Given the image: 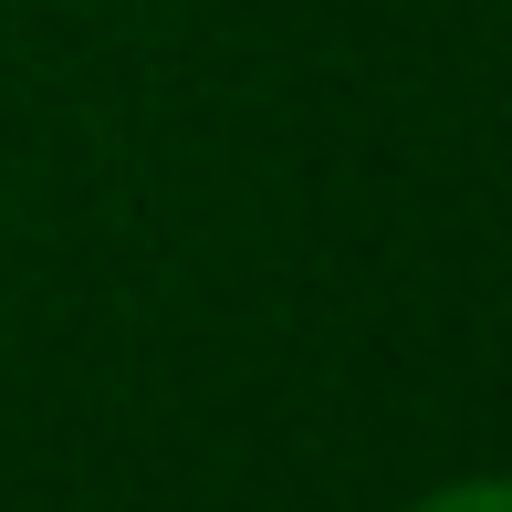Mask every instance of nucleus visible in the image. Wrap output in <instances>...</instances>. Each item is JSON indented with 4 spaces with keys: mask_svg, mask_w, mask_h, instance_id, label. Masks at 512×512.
I'll return each mask as SVG.
<instances>
[{
    "mask_svg": "<svg viewBox=\"0 0 512 512\" xmlns=\"http://www.w3.org/2000/svg\"><path fill=\"white\" fill-rule=\"evenodd\" d=\"M418 512H512V502H502V481H450V492H429Z\"/></svg>",
    "mask_w": 512,
    "mask_h": 512,
    "instance_id": "f257e3e1",
    "label": "nucleus"
}]
</instances>
